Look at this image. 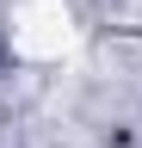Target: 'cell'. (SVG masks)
I'll use <instances>...</instances> for the list:
<instances>
[{
    "label": "cell",
    "mask_w": 142,
    "mask_h": 148,
    "mask_svg": "<svg viewBox=\"0 0 142 148\" xmlns=\"http://www.w3.org/2000/svg\"><path fill=\"white\" fill-rule=\"evenodd\" d=\"M12 56L19 62H62V56H74L80 31H74V12L62 6V0H25L19 12H12Z\"/></svg>",
    "instance_id": "6da1fadb"
}]
</instances>
